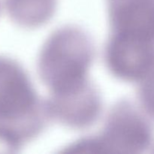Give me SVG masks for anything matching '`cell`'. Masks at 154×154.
I'll return each instance as SVG.
<instances>
[{"label": "cell", "instance_id": "obj_1", "mask_svg": "<svg viewBox=\"0 0 154 154\" xmlns=\"http://www.w3.org/2000/svg\"><path fill=\"white\" fill-rule=\"evenodd\" d=\"M31 95L24 80L14 69L0 63V117L13 118L31 105Z\"/></svg>", "mask_w": 154, "mask_h": 154}, {"label": "cell", "instance_id": "obj_2", "mask_svg": "<svg viewBox=\"0 0 154 154\" xmlns=\"http://www.w3.org/2000/svg\"><path fill=\"white\" fill-rule=\"evenodd\" d=\"M147 99L149 105L154 111V78L150 81L147 91Z\"/></svg>", "mask_w": 154, "mask_h": 154}]
</instances>
